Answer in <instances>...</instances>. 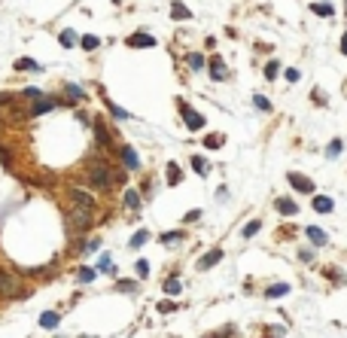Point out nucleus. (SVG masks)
I'll list each match as a JSON object with an SVG mask.
<instances>
[{
	"mask_svg": "<svg viewBox=\"0 0 347 338\" xmlns=\"http://www.w3.org/2000/svg\"><path fill=\"white\" fill-rule=\"evenodd\" d=\"M91 217V207H82V204H77V207H73L70 213H67V220H70V228H73V232H82V228L91 223L88 220Z\"/></svg>",
	"mask_w": 347,
	"mask_h": 338,
	"instance_id": "nucleus-1",
	"label": "nucleus"
},
{
	"mask_svg": "<svg viewBox=\"0 0 347 338\" xmlns=\"http://www.w3.org/2000/svg\"><path fill=\"white\" fill-rule=\"evenodd\" d=\"M180 113H183V119H186L189 131H201V128H204V116H201L198 110H192L186 101H180Z\"/></svg>",
	"mask_w": 347,
	"mask_h": 338,
	"instance_id": "nucleus-2",
	"label": "nucleus"
},
{
	"mask_svg": "<svg viewBox=\"0 0 347 338\" xmlns=\"http://www.w3.org/2000/svg\"><path fill=\"white\" fill-rule=\"evenodd\" d=\"M0 293H6V296H25V290H22V280L18 277H12L9 271H0Z\"/></svg>",
	"mask_w": 347,
	"mask_h": 338,
	"instance_id": "nucleus-3",
	"label": "nucleus"
},
{
	"mask_svg": "<svg viewBox=\"0 0 347 338\" xmlns=\"http://www.w3.org/2000/svg\"><path fill=\"white\" fill-rule=\"evenodd\" d=\"M88 180L95 183V186H107L110 183V174H107V165H91V171H88Z\"/></svg>",
	"mask_w": 347,
	"mask_h": 338,
	"instance_id": "nucleus-4",
	"label": "nucleus"
},
{
	"mask_svg": "<svg viewBox=\"0 0 347 338\" xmlns=\"http://www.w3.org/2000/svg\"><path fill=\"white\" fill-rule=\"evenodd\" d=\"M286 180H289V186H292V189H299V192H308V195H310V192H314V183H310V180H308V177L296 174V171H292V174L286 177Z\"/></svg>",
	"mask_w": 347,
	"mask_h": 338,
	"instance_id": "nucleus-5",
	"label": "nucleus"
},
{
	"mask_svg": "<svg viewBox=\"0 0 347 338\" xmlns=\"http://www.w3.org/2000/svg\"><path fill=\"white\" fill-rule=\"evenodd\" d=\"M70 198H73V204H82V207H95V198H91L88 192H82V189H73V192H70Z\"/></svg>",
	"mask_w": 347,
	"mask_h": 338,
	"instance_id": "nucleus-6",
	"label": "nucleus"
},
{
	"mask_svg": "<svg viewBox=\"0 0 347 338\" xmlns=\"http://www.w3.org/2000/svg\"><path fill=\"white\" fill-rule=\"evenodd\" d=\"M210 76H213L216 82H223V79L229 76V74H226V64H223V58H213V61H210Z\"/></svg>",
	"mask_w": 347,
	"mask_h": 338,
	"instance_id": "nucleus-7",
	"label": "nucleus"
},
{
	"mask_svg": "<svg viewBox=\"0 0 347 338\" xmlns=\"http://www.w3.org/2000/svg\"><path fill=\"white\" fill-rule=\"evenodd\" d=\"M219 259H223V250H210L207 256H201V259H198V268L204 271V268H210V265H216Z\"/></svg>",
	"mask_w": 347,
	"mask_h": 338,
	"instance_id": "nucleus-8",
	"label": "nucleus"
},
{
	"mask_svg": "<svg viewBox=\"0 0 347 338\" xmlns=\"http://www.w3.org/2000/svg\"><path fill=\"white\" fill-rule=\"evenodd\" d=\"M305 235H308L310 241H314L317 247H323V244L329 241V238H326V232H323V228H317V225H308V228H305Z\"/></svg>",
	"mask_w": 347,
	"mask_h": 338,
	"instance_id": "nucleus-9",
	"label": "nucleus"
},
{
	"mask_svg": "<svg viewBox=\"0 0 347 338\" xmlns=\"http://www.w3.org/2000/svg\"><path fill=\"white\" fill-rule=\"evenodd\" d=\"M310 12H314V15H323V19H332V15H335L332 3H310Z\"/></svg>",
	"mask_w": 347,
	"mask_h": 338,
	"instance_id": "nucleus-10",
	"label": "nucleus"
},
{
	"mask_svg": "<svg viewBox=\"0 0 347 338\" xmlns=\"http://www.w3.org/2000/svg\"><path fill=\"white\" fill-rule=\"evenodd\" d=\"M128 43L131 46H155V37H150V34H134V37H128Z\"/></svg>",
	"mask_w": 347,
	"mask_h": 338,
	"instance_id": "nucleus-11",
	"label": "nucleus"
},
{
	"mask_svg": "<svg viewBox=\"0 0 347 338\" xmlns=\"http://www.w3.org/2000/svg\"><path fill=\"white\" fill-rule=\"evenodd\" d=\"M286 293H289V283H274V287H268L265 296H268V299H283Z\"/></svg>",
	"mask_w": 347,
	"mask_h": 338,
	"instance_id": "nucleus-12",
	"label": "nucleus"
},
{
	"mask_svg": "<svg viewBox=\"0 0 347 338\" xmlns=\"http://www.w3.org/2000/svg\"><path fill=\"white\" fill-rule=\"evenodd\" d=\"M122 162H125L128 168L134 171V168H137V152H134L131 147H122Z\"/></svg>",
	"mask_w": 347,
	"mask_h": 338,
	"instance_id": "nucleus-13",
	"label": "nucleus"
},
{
	"mask_svg": "<svg viewBox=\"0 0 347 338\" xmlns=\"http://www.w3.org/2000/svg\"><path fill=\"white\" fill-rule=\"evenodd\" d=\"M277 210H280V213H286V217H292V213H299L296 201H289V198H277Z\"/></svg>",
	"mask_w": 347,
	"mask_h": 338,
	"instance_id": "nucleus-14",
	"label": "nucleus"
},
{
	"mask_svg": "<svg viewBox=\"0 0 347 338\" xmlns=\"http://www.w3.org/2000/svg\"><path fill=\"white\" fill-rule=\"evenodd\" d=\"M40 326H43V329H55V326H58V314H55V311H46V314L40 317Z\"/></svg>",
	"mask_w": 347,
	"mask_h": 338,
	"instance_id": "nucleus-15",
	"label": "nucleus"
},
{
	"mask_svg": "<svg viewBox=\"0 0 347 338\" xmlns=\"http://www.w3.org/2000/svg\"><path fill=\"white\" fill-rule=\"evenodd\" d=\"M171 15H174V19H192V12H189L186 6H183L180 0H174V6H171Z\"/></svg>",
	"mask_w": 347,
	"mask_h": 338,
	"instance_id": "nucleus-16",
	"label": "nucleus"
},
{
	"mask_svg": "<svg viewBox=\"0 0 347 338\" xmlns=\"http://www.w3.org/2000/svg\"><path fill=\"white\" fill-rule=\"evenodd\" d=\"M314 210H317V213H329V210H332V198H323V195H317V198H314Z\"/></svg>",
	"mask_w": 347,
	"mask_h": 338,
	"instance_id": "nucleus-17",
	"label": "nucleus"
},
{
	"mask_svg": "<svg viewBox=\"0 0 347 338\" xmlns=\"http://www.w3.org/2000/svg\"><path fill=\"white\" fill-rule=\"evenodd\" d=\"M341 150H344V144H341V140L335 137V140H332V144H329V147H326V158H338V155H341Z\"/></svg>",
	"mask_w": 347,
	"mask_h": 338,
	"instance_id": "nucleus-18",
	"label": "nucleus"
},
{
	"mask_svg": "<svg viewBox=\"0 0 347 338\" xmlns=\"http://www.w3.org/2000/svg\"><path fill=\"white\" fill-rule=\"evenodd\" d=\"M58 40H61V46H67V49H70V46H77V34H73V31H61V34H58Z\"/></svg>",
	"mask_w": 347,
	"mask_h": 338,
	"instance_id": "nucleus-19",
	"label": "nucleus"
},
{
	"mask_svg": "<svg viewBox=\"0 0 347 338\" xmlns=\"http://www.w3.org/2000/svg\"><path fill=\"white\" fill-rule=\"evenodd\" d=\"M192 168H195V174H201V177H204L210 168H207V162H204V158H201V155H192Z\"/></svg>",
	"mask_w": 347,
	"mask_h": 338,
	"instance_id": "nucleus-20",
	"label": "nucleus"
},
{
	"mask_svg": "<svg viewBox=\"0 0 347 338\" xmlns=\"http://www.w3.org/2000/svg\"><path fill=\"white\" fill-rule=\"evenodd\" d=\"M79 43H82V49H88V52H91V49H98V46H101V40L95 37V34H85V37H82Z\"/></svg>",
	"mask_w": 347,
	"mask_h": 338,
	"instance_id": "nucleus-21",
	"label": "nucleus"
},
{
	"mask_svg": "<svg viewBox=\"0 0 347 338\" xmlns=\"http://www.w3.org/2000/svg\"><path fill=\"white\" fill-rule=\"evenodd\" d=\"M15 70H40V64L31 61V58H18L15 61Z\"/></svg>",
	"mask_w": 347,
	"mask_h": 338,
	"instance_id": "nucleus-22",
	"label": "nucleus"
},
{
	"mask_svg": "<svg viewBox=\"0 0 347 338\" xmlns=\"http://www.w3.org/2000/svg\"><path fill=\"white\" fill-rule=\"evenodd\" d=\"M253 104L259 107V110H265V113H271V101L265 98V95H253Z\"/></svg>",
	"mask_w": 347,
	"mask_h": 338,
	"instance_id": "nucleus-23",
	"label": "nucleus"
},
{
	"mask_svg": "<svg viewBox=\"0 0 347 338\" xmlns=\"http://www.w3.org/2000/svg\"><path fill=\"white\" fill-rule=\"evenodd\" d=\"M277 74H280V64H277V61H268V67H265V79H277Z\"/></svg>",
	"mask_w": 347,
	"mask_h": 338,
	"instance_id": "nucleus-24",
	"label": "nucleus"
},
{
	"mask_svg": "<svg viewBox=\"0 0 347 338\" xmlns=\"http://www.w3.org/2000/svg\"><path fill=\"white\" fill-rule=\"evenodd\" d=\"M49 110H52V101H37L31 113H34V116H40V113H49Z\"/></svg>",
	"mask_w": 347,
	"mask_h": 338,
	"instance_id": "nucleus-25",
	"label": "nucleus"
},
{
	"mask_svg": "<svg viewBox=\"0 0 347 338\" xmlns=\"http://www.w3.org/2000/svg\"><path fill=\"white\" fill-rule=\"evenodd\" d=\"M125 204H128V207H140V195H137L134 189H128V192H125Z\"/></svg>",
	"mask_w": 347,
	"mask_h": 338,
	"instance_id": "nucleus-26",
	"label": "nucleus"
},
{
	"mask_svg": "<svg viewBox=\"0 0 347 338\" xmlns=\"http://www.w3.org/2000/svg\"><path fill=\"white\" fill-rule=\"evenodd\" d=\"M259 228H262V223H259V220H253V223H247V225H244V238H253L256 232H259Z\"/></svg>",
	"mask_w": 347,
	"mask_h": 338,
	"instance_id": "nucleus-27",
	"label": "nucleus"
},
{
	"mask_svg": "<svg viewBox=\"0 0 347 338\" xmlns=\"http://www.w3.org/2000/svg\"><path fill=\"white\" fill-rule=\"evenodd\" d=\"M186 61H189V67H192V70H201V67H204V58H201L198 52H192V55H189Z\"/></svg>",
	"mask_w": 347,
	"mask_h": 338,
	"instance_id": "nucleus-28",
	"label": "nucleus"
},
{
	"mask_svg": "<svg viewBox=\"0 0 347 338\" xmlns=\"http://www.w3.org/2000/svg\"><path fill=\"white\" fill-rule=\"evenodd\" d=\"M95 134H98V140H101L104 147H110V134L104 131V125H101V122H95Z\"/></svg>",
	"mask_w": 347,
	"mask_h": 338,
	"instance_id": "nucleus-29",
	"label": "nucleus"
},
{
	"mask_svg": "<svg viewBox=\"0 0 347 338\" xmlns=\"http://www.w3.org/2000/svg\"><path fill=\"white\" fill-rule=\"evenodd\" d=\"M67 95H70L73 101H85V92H82L79 85H67Z\"/></svg>",
	"mask_w": 347,
	"mask_h": 338,
	"instance_id": "nucleus-30",
	"label": "nucleus"
},
{
	"mask_svg": "<svg viewBox=\"0 0 347 338\" xmlns=\"http://www.w3.org/2000/svg\"><path fill=\"white\" fill-rule=\"evenodd\" d=\"M146 241H150V232H146V228H143V232H137V235L131 238V247H143Z\"/></svg>",
	"mask_w": 347,
	"mask_h": 338,
	"instance_id": "nucleus-31",
	"label": "nucleus"
},
{
	"mask_svg": "<svg viewBox=\"0 0 347 338\" xmlns=\"http://www.w3.org/2000/svg\"><path fill=\"white\" fill-rule=\"evenodd\" d=\"M107 107H110V113H113L116 119H131V113H125V110H122V107H116V104H110V101H107Z\"/></svg>",
	"mask_w": 347,
	"mask_h": 338,
	"instance_id": "nucleus-32",
	"label": "nucleus"
},
{
	"mask_svg": "<svg viewBox=\"0 0 347 338\" xmlns=\"http://www.w3.org/2000/svg\"><path fill=\"white\" fill-rule=\"evenodd\" d=\"M219 144H223V134H210V137L204 140V147H207V150H219Z\"/></svg>",
	"mask_w": 347,
	"mask_h": 338,
	"instance_id": "nucleus-33",
	"label": "nucleus"
},
{
	"mask_svg": "<svg viewBox=\"0 0 347 338\" xmlns=\"http://www.w3.org/2000/svg\"><path fill=\"white\" fill-rule=\"evenodd\" d=\"M164 293H171V296H177V293H180V280H177V277H171V280H164Z\"/></svg>",
	"mask_w": 347,
	"mask_h": 338,
	"instance_id": "nucleus-34",
	"label": "nucleus"
},
{
	"mask_svg": "<svg viewBox=\"0 0 347 338\" xmlns=\"http://www.w3.org/2000/svg\"><path fill=\"white\" fill-rule=\"evenodd\" d=\"M168 171H171V174H168V183H171V186H174V183H180V168H177L174 162L168 165Z\"/></svg>",
	"mask_w": 347,
	"mask_h": 338,
	"instance_id": "nucleus-35",
	"label": "nucleus"
},
{
	"mask_svg": "<svg viewBox=\"0 0 347 338\" xmlns=\"http://www.w3.org/2000/svg\"><path fill=\"white\" fill-rule=\"evenodd\" d=\"M183 238V232H164L161 235V244H174V241H180Z\"/></svg>",
	"mask_w": 347,
	"mask_h": 338,
	"instance_id": "nucleus-36",
	"label": "nucleus"
},
{
	"mask_svg": "<svg viewBox=\"0 0 347 338\" xmlns=\"http://www.w3.org/2000/svg\"><path fill=\"white\" fill-rule=\"evenodd\" d=\"M134 268H137V274H140V277H146V274H150V262H146V259H140V262L134 265Z\"/></svg>",
	"mask_w": 347,
	"mask_h": 338,
	"instance_id": "nucleus-37",
	"label": "nucleus"
},
{
	"mask_svg": "<svg viewBox=\"0 0 347 338\" xmlns=\"http://www.w3.org/2000/svg\"><path fill=\"white\" fill-rule=\"evenodd\" d=\"M299 76H302V74H299L296 67H289V70H286V79H289V82H299Z\"/></svg>",
	"mask_w": 347,
	"mask_h": 338,
	"instance_id": "nucleus-38",
	"label": "nucleus"
},
{
	"mask_svg": "<svg viewBox=\"0 0 347 338\" xmlns=\"http://www.w3.org/2000/svg\"><path fill=\"white\" fill-rule=\"evenodd\" d=\"M91 277H95V271H91V268H82V271H79V280H82V283H88Z\"/></svg>",
	"mask_w": 347,
	"mask_h": 338,
	"instance_id": "nucleus-39",
	"label": "nucleus"
},
{
	"mask_svg": "<svg viewBox=\"0 0 347 338\" xmlns=\"http://www.w3.org/2000/svg\"><path fill=\"white\" fill-rule=\"evenodd\" d=\"M25 98H31V101H37V98H40V92H37V88H25Z\"/></svg>",
	"mask_w": 347,
	"mask_h": 338,
	"instance_id": "nucleus-40",
	"label": "nucleus"
},
{
	"mask_svg": "<svg viewBox=\"0 0 347 338\" xmlns=\"http://www.w3.org/2000/svg\"><path fill=\"white\" fill-rule=\"evenodd\" d=\"M198 217H201V210H189V213H186V223H195Z\"/></svg>",
	"mask_w": 347,
	"mask_h": 338,
	"instance_id": "nucleus-41",
	"label": "nucleus"
},
{
	"mask_svg": "<svg viewBox=\"0 0 347 338\" xmlns=\"http://www.w3.org/2000/svg\"><path fill=\"white\" fill-rule=\"evenodd\" d=\"M119 290H125V293H131V290H134V283H131V280H122V283H119Z\"/></svg>",
	"mask_w": 347,
	"mask_h": 338,
	"instance_id": "nucleus-42",
	"label": "nucleus"
},
{
	"mask_svg": "<svg viewBox=\"0 0 347 338\" xmlns=\"http://www.w3.org/2000/svg\"><path fill=\"white\" fill-rule=\"evenodd\" d=\"M158 311H161V314H168V311H174V305H171V301H161Z\"/></svg>",
	"mask_w": 347,
	"mask_h": 338,
	"instance_id": "nucleus-43",
	"label": "nucleus"
},
{
	"mask_svg": "<svg viewBox=\"0 0 347 338\" xmlns=\"http://www.w3.org/2000/svg\"><path fill=\"white\" fill-rule=\"evenodd\" d=\"M341 52H344V55H347V34H344V37H341Z\"/></svg>",
	"mask_w": 347,
	"mask_h": 338,
	"instance_id": "nucleus-44",
	"label": "nucleus"
},
{
	"mask_svg": "<svg viewBox=\"0 0 347 338\" xmlns=\"http://www.w3.org/2000/svg\"><path fill=\"white\" fill-rule=\"evenodd\" d=\"M344 6H347V0H344Z\"/></svg>",
	"mask_w": 347,
	"mask_h": 338,
	"instance_id": "nucleus-45",
	"label": "nucleus"
}]
</instances>
